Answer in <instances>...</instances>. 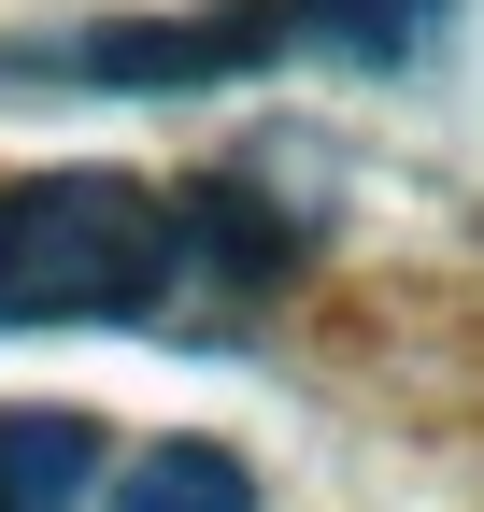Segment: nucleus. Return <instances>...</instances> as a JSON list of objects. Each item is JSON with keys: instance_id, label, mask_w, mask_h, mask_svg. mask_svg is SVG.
I'll list each match as a JSON object with an SVG mask.
<instances>
[{"instance_id": "1", "label": "nucleus", "mask_w": 484, "mask_h": 512, "mask_svg": "<svg viewBox=\"0 0 484 512\" xmlns=\"http://www.w3.org/2000/svg\"><path fill=\"white\" fill-rule=\"evenodd\" d=\"M186 285V200L143 171L0 185V328H114Z\"/></svg>"}, {"instance_id": "2", "label": "nucleus", "mask_w": 484, "mask_h": 512, "mask_svg": "<svg viewBox=\"0 0 484 512\" xmlns=\"http://www.w3.org/2000/svg\"><path fill=\"white\" fill-rule=\"evenodd\" d=\"M442 0H214V15H86L0 43V86H228L299 43H413Z\"/></svg>"}, {"instance_id": "4", "label": "nucleus", "mask_w": 484, "mask_h": 512, "mask_svg": "<svg viewBox=\"0 0 484 512\" xmlns=\"http://www.w3.org/2000/svg\"><path fill=\"white\" fill-rule=\"evenodd\" d=\"M86 484H100L86 413H0V512H72Z\"/></svg>"}, {"instance_id": "3", "label": "nucleus", "mask_w": 484, "mask_h": 512, "mask_svg": "<svg viewBox=\"0 0 484 512\" xmlns=\"http://www.w3.org/2000/svg\"><path fill=\"white\" fill-rule=\"evenodd\" d=\"M100 512H257V470H242L228 441H143V456L100 484Z\"/></svg>"}]
</instances>
